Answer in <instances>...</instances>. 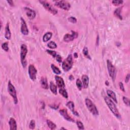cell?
Listing matches in <instances>:
<instances>
[{"instance_id": "6da1fadb", "label": "cell", "mask_w": 130, "mask_h": 130, "mask_svg": "<svg viewBox=\"0 0 130 130\" xmlns=\"http://www.w3.org/2000/svg\"><path fill=\"white\" fill-rule=\"evenodd\" d=\"M104 100L105 103L110 111L113 114V115L116 117L117 119H120L121 118V115L118 109L117 108L114 102L110 99L108 97H104Z\"/></svg>"}, {"instance_id": "7a4b0ae2", "label": "cell", "mask_w": 130, "mask_h": 130, "mask_svg": "<svg viewBox=\"0 0 130 130\" xmlns=\"http://www.w3.org/2000/svg\"><path fill=\"white\" fill-rule=\"evenodd\" d=\"M73 65V56L71 54L68 55V57L62 63V67L65 72H68L72 68Z\"/></svg>"}, {"instance_id": "3957f363", "label": "cell", "mask_w": 130, "mask_h": 130, "mask_svg": "<svg viewBox=\"0 0 130 130\" xmlns=\"http://www.w3.org/2000/svg\"><path fill=\"white\" fill-rule=\"evenodd\" d=\"M85 103L87 108L93 115L95 116L99 115L98 110L92 100L88 98H87L85 100Z\"/></svg>"}, {"instance_id": "277c9868", "label": "cell", "mask_w": 130, "mask_h": 130, "mask_svg": "<svg viewBox=\"0 0 130 130\" xmlns=\"http://www.w3.org/2000/svg\"><path fill=\"white\" fill-rule=\"evenodd\" d=\"M28 48L27 45L25 44H22L21 45V53H20V56H21V63L22 64V66L23 67V68H25L26 66H27V62L26 61V56H27V53H28Z\"/></svg>"}, {"instance_id": "5b68a950", "label": "cell", "mask_w": 130, "mask_h": 130, "mask_svg": "<svg viewBox=\"0 0 130 130\" xmlns=\"http://www.w3.org/2000/svg\"><path fill=\"white\" fill-rule=\"evenodd\" d=\"M107 66L109 76L111 77L113 81H114L116 78V70L115 66L112 64L111 62L109 60H107Z\"/></svg>"}, {"instance_id": "8992f818", "label": "cell", "mask_w": 130, "mask_h": 130, "mask_svg": "<svg viewBox=\"0 0 130 130\" xmlns=\"http://www.w3.org/2000/svg\"><path fill=\"white\" fill-rule=\"evenodd\" d=\"M8 92L9 95L13 98L14 101V103L15 105L17 104L18 103V99L16 90L14 87V86L13 85L12 83L11 82V81L9 80L8 83Z\"/></svg>"}, {"instance_id": "52a82bcc", "label": "cell", "mask_w": 130, "mask_h": 130, "mask_svg": "<svg viewBox=\"0 0 130 130\" xmlns=\"http://www.w3.org/2000/svg\"><path fill=\"white\" fill-rule=\"evenodd\" d=\"M39 3L43 6V7L47 10L50 13L53 15H56L57 14L58 11L54 7H53V5H51L49 3L45 1H39Z\"/></svg>"}, {"instance_id": "ba28073f", "label": "cell", "mask_w": 130, "mask_h": 130, "mask_svg": "<svg viewBox=\"0 0 130 130\" xmlns=\"http://www.w3.org/2000/svg\"><path fill=\"white\" fill-rule=\"evenodd\" d=\"M55 6L64 10L68 11L71 8L70 4L66 1H56L54 3Z\"/></svg>"}, {"instance_id": "9c48e42d", "label": "cell", "mask_w": 130, "mask_h": 130, "mask_svg": "<svg viewBox=\"0 0 130 130\" xmlns=\"http://www.w3.org/2000/svg\"><path fill=\"white\" fill-rule=\"evenodd\" d=\"M71 34H66L65 35L63 38V40L65 42H71L75 40V39H76L78 37V34L77 32H75L74 31H71Z\"/></svg>"}, {"instance_id": "30bf717a", "label": "cell", "mask_w": 130, "mask_h": 130, "mask_svg": "<svg viewBox=\"0 0 130 130\" xmlns=\"http://www.w3.org/2000/svg\"><path fill=\"white\" fill-rule=\"evenodd\" d=\"M28 73L30 79L32 81H35L36 79L37 70L33 65H30L28 68Z\"/></svg>"}, {"instance_id": "8fae6325", "label": "cell", "mask_w": 130, "mask_h": 130, "mask_svg": "<svg viewBox=\"0 0 130 130\" xmlns=\"http://www.w3.org/2000/svg\"><path fill=\"white\" fill-rule=\"evenodd\" d=\"M59 112L60 114L64 118V119H65L66 120L73 122L75 121L68 114L67 110L66 109H62L60 110Z\"/></svg>"}, {"instance_id": "7c38bea8", "label": "cell", "mask_w": 130, "mask_h": 130, "mask_svg": "<svg viewBox=\"0 0 130 130\" xmlns=\"http://www.w3.org/2000/svg\"><path fill=\"white\" fill-rule=\"evenodd\" d=\"M21 31L22 33L24 35H28L29 34V30L27 27V23L22 17L21 18Z\"/></svg>"}, {"instance_id": "4fadbf2b", "label": "cell", "mask_w": 130, "mask_h": 130, "mask_svg": "<svg viewBox=\"0 0 130 130\" xmlns=\"http://www.w3.org/2000/svg\"><path fill=\"white\" fill-rule=\"evenodd\" d=\"M24 8L25 11L27 16L30 19L32 20V19H34L36 17V13L34 10H32L29 7H24Z\"/></svg>"}, {"instance_id": "5bb4252c", "label": "cell", "mask_w": 130, "mask_h": 130, "mask_svg": "<svg viewBox=\"0 0 130 130\" xmlns=\"http://www.w3.org/2000/svg\"><path fill=\"white\" fill-rule=\"evenodd\" d=\"M55 80L56 81V83L57 87L59 88H65V83L63 78L58 76L57 75L55 76Z\"/></svg>"}, {"instance_id": "9a60e30c", "label": "cell", "mask_w": 130, "mask_h": 130, "mask_svg": "<svg viewBox=\"0 0 130 130\" xmlns=\"http://www.w3.org/2000/svg\"><path fill=\"white\" fill-rule=\"evenodd\" d=\"M66 106L68 107V108L71 110V111L73 113L74 115H75L76 116H79L78 112H77L75 110V105L73 102L71 101L68 102L66 104Z\"/></svg>"}, {"instance_id": "2e32d148", "label": "cell", "mask_w": 130, "mask_h": 130, "mask_svg": "<svg viewBox=\"0 0 130 130\" xmlns=\"http://www.w3.org/2000/svg\"><path fill=\"white\" fill-rule=\"evenodd\" d=\"M106 93L108 97L109 98L111 99L115 103H118V100H117L116 94L113 91L110 89H108L106 91Z\"/></svg>"}, {"instance_id": "e0dca14e", "label": "cell", "mask_w": 130, "mask_h": 130, "mask_svg": "<svg viewBox=\"0 0 130 130\" xmlns=\"http://www.w3.org/2000/svg\"><path fill=\"white\" fill-rule=\"evenodd\" d=\"M82 83L84 88H87L89 85V77L87 75H83L82 76Z\"/></svg>"}, {"instance_id": "ac0fdd59", "label": "cell", "mask_w": 130, "mask_h": 130, "mask_svg": "<svg viewBox=\"0 0 130 130\" xmlns=\"http://www.w3.org/2000/svg\"><path fill=\"white\" fill-rule=\"evenodd\" d=\"M40 83L41 87L45 89H48L49 88V85L48 84L47 79L46 77H42L40 80Z\"/></svg>"}, {"instance_id": "d6986e66", "label": "cell", "mask_w": 130, "mask_h": 130, "mask_svg": "<svg viewBox=\"0 0 130 130\" xmlns=\"http://www.w3.org/2000/svg\"><path fill=\"white\" fill-rule=\"evenodd\" d=\"M9 124L10 126V130H17V123L16 120L14 118H11L9 121Z\"/></svg>"}, {"instance_id": "ffe728a7", "label": "cell", "mask_w": 130, "mask_h": 130, "mask_svg": "<svg viewBox=\"0 0 130 130\" xmlns=\"http://www.w3.org/2000/svg\"><path fill=\"white\" fill-rule=\"evenodd\" d=\"M11 37V33L9 28V23L8 22L5 27V37L7 40H10Z\"/></svg>"}, {"instance_id": "44dd1931", "label": "cell", "mask_w": 130, "mask_h": 130, "mask_svg": "<svg viewBox=\"0 0 130 130\" xmlns=\"http://www.w3.org/2000/svg\"><path fill=\"white\" fill-rule=\"evenodd\" d=\"M49 88L51 90V92L53 93L54 95H56L57 94V86L53 82L50 81L49 84Z\"/></svg>"}, {"instance_id": "7402d4cb", "label": "cell", "mask_w": 130, "mask_h": 130, "mask_svg": "<svg viewBox=\"0 0 130 130\" xmlns=\"http://www.w3.org/2000/svg\"><path fill=\"white\" fill-rule=\"evenodd\" d=\"M52 36H53V33L51 32H48L45 33L42 38V40L44 42H46L50 40Z\"/></svg>"}, {"instance_id": "603a6c76", "label": "cell", "mask_w": 130, "mask_h": 130, "mask_svg": "<svg viewBox=\"0 0 130 130\" xmlns=\"http://www.w3.org/2000/svg\"><path fill=\"white\" fill-rule=\"evenodd\" d=\"M121 7H119L117 8L114 12V15L116 17L119 19L120 20H122V17L121 15Z\"/></svg>"}, {"instance_id": "cb8c5ba5", "label": "cell", "mask_w": 130, "mask_h": 130, "mask_svg": "<svg viewBox=\"0 0 130 130\" xmlns=\"http://www.w3.org/2000/svg\"><path fill=\"white\" fill-rule=\"evenodd\" d=\"M51 68L53 70L54 73L56 75H60L61 74V71L60 70V69L56 66H55L54 64L51 65Z\"/></svg>"}, {"instance_id": "d4e9b609", "label": "cell", "mask_w": 130, "mask_h": 130, "mask_svg": "<svg viewBox=\"0 0 130 130\" xmlns=\"http://www.w3.org/2000/svg\"><path fill=\"white\" fill-rule=\"evenodd\" d=\"M59 93L65 98L68 99V94L67 92L66 89L65 88H59Z\"/></svg>"}, {"instance_id": "484cf974", "label": "cell", "mask_w": 130, "mask_h": 130, "mask_svg": "<svg viewBox=\"0 0 130 130\" xmlns=\"http://www.w3.org/2000/svg\"><path fill=\"white\" fill-rule=\"evenodd\" d=\"M46 122L48 127L51 130H54L56 128V126L54 122H53L52 121H51L49 119H47Z\"/></svg>"}, {"instance_id": "4316f807", "label": "cell", "mask_w": 130, "mask_h": 130, "mask_svg": "<svg viewBox=\"0 0 130 130\" xmlns=\"http://www.w3.org/2000/svg\"><path fill=\"white\" fill-rule=\"evenodd\" d=\"M82 53L84 55V56H85L86 58H88V59L91 60L90 56L88 54V48L87 47H84L83 49L82 50Z\"/></svg>"}, {"instance_id": "83f0119b", "label": "cell", "mask_w": 130, "mask_h": 130, "mask_svg": "<svg viewBox=\"0 0 130 130\" xmlns=\"http://www.w3.org/2000/svg\"><path fill=\"white\" fill-rule=\"evenodd\" d=\"M76 86H77V88H78V89L79 90H82V87H83V84H82V81L80 80V79H77L76 80Z\"/></svg>"}, {"instance_id": "f1b7e54d", "label": "cell", "mask_w": 130, "mask_h": 130, "mask_svg": "<svg viewBox=\"0 0 130 130\" xmlns=\"http://www.w3.org/2000/svg\"><path fill=\"white\" fill-rule=\"evenodd\" d=\"M47 46L50 49H55L57 48V44L54 41H50L47 44Z\"/></svg>"}, {"instance_id": "f546056e", "label": "cell", "mask_w": 130, "mask_h": 130, "mask_svg": "<svg viewBox=\"0 0 130 130\" xmlns=\"http://www.w3.org/2000/svg\"><path fill=\"white\" fill-rule=\"evenodd\" d=\"M46 53L48 54H49L50 55H51L54 58H55L56 55H57L56 52L54 51V50H50V49H47L46 50Z\"/></svg>"}, {"instance_id": "4dcf8cb0", "label": "cell", "mask_w": 130, "mask_h": 130, "mask_svg": "<svg viewBox=\"0 0 130 130\" xmlns=\"http://www.w3.org/2000/svg\"><path fill=\"white\" fill-rule=\"evenodd\" d=\"M2 49L5 51L6 52H8L9 51V47H8V42H6L3 43H2L1 46Z\"/></svg>"}, {"instance_id": "1f68e13d", "label": "cell", "mask_w": 130, "mask_h": 130, "mask_svg": "<svg viewBox=\"0 0 130 130\" xmlns=\"http://www.w3.org/2000/svg\"><path fill=\"white\" fill-rule=\"evenodd\" d=\"M76 124L79 130H84V125L83 124V123L80 121V120H77L76 121Z\"/></svg>"}, {"instance_id": "d6a6232c", "label": "cell", "mask_w": 130, "mask_h": 130, "mask_svg": "<svg viewBox=\"0 0 130 130\" xmlns=\"http://www.w3.org/2000/svg\"><path fill=\"white\" fill-rule=\"evenodd\" d=\"M122 100L123 103L125 104V105L128 107L130 106V100L127 97L123 96L122 97Z\"/></svg>"}, {"instance_id": "836d02e7", "label": "cell", "mask_w": 130, "mask_h": 130, "mask_svg": "<svg viewBox=\"0 0 130 130\" xmlns=\"http://www.w3.org/2000/svg\"><path fill=\"white\" fill-rule=\"evenodd\" d=\"M36 124H35V121L34 120H31L30 122V125H29V128L30 129L32 130H34L35 128Z\"/></svg>"}, {"instance_id": "e575fe53", "label": "cell", "mask_w": 130, "mask_h": 130, "mask_svg": "<svg viewBox=\"0 0 130 130\" xmlns=\"http://www.w3.org/2000/svg\"><path fill=\"white\" fill-rule=\"evenodd\" d=\"M123 3V1L121 0H116V1H112V3L115 6H119Z\"/></svg>"}, {"instance_id": "d590c367", "label": "cell", "mask_w": 130, "mask_h": 130, "mask_svg": "<svg viewBox=\"0 0 130 130\" xmlns=\"http://www.w3.org/2000/svg\"><path fill=\"white\" fill-rule=\"evenodd\" d=\"M68 21L72 23H76L77 22V19L73 16L70 17L68 18Z\"/></svg>"}, {"instance_id": "8d00e7d4", "label": "cell", "mask_w": 130, "mask_h": 130, "mask_svg": "<svg viewBox=\"0 0 130 130\" xmlns=\"http://www.w3.org/2000/svg\"><path fill=\"white\" fill-rule=\"evenodd\" d=\"M55 58H56V60L57 61V62L59 63H61L62 62V57L61 55H60V54H57Z\"/></svg>"}, {"instance_id": "74e56055", "label": "cell", "mask_w": 130, "mask_h": 130, "mask_svg": "<svg viewBox=\"0 0 130 130\" xmlns=\"http://www.w3.org/2000/svg\"><path fill=\"white\" fill-rule=\"evenodd\" d=\"M119 88L123 92H125V87H124V86H123V84L122 82H120L119 83Z\"/></svg>"}, {"instance_id": "f35d334b", "label": "cell", "mask_w": 130, "mask_h": 130, "mask_svg": "<svg viewBox=\"0 0 130 130\" xmlns=\"http://www.w3.org/2000/svg\"><path fill=\"white\" fill-rule=\"evenodd\" d=\"M7 3L11 6H14V2L13 1H12V0H8V1H7Z\"/></svg>"}, {"instance_id": "ab89813d", "label": "cell", "mask_w": 130, "mask_h": 130, "mask_svg": "<svg viewBox=\"0 0 130 130\" xmlns=\"http://www.w3.org/2000/svg\"><path fill=\"white\" fill-rule=\"evenodd\" d=\"M129 79H130V74H128L126 76V78H125V82H126V83H128L129 81Z\"/></svg>"}, {"instance_id": "60d3db41", "label": "cell", "mask_w": 130, "mask_h": 130, "mask_svg": "<svg viewBox=\"0 0 130 130\" xmlns=\"http://www.w3.org/2000/svg\"><path fill=\"white\" fill-rule=\"evenodd\" d=\"M69 79L70 80H72L74 79V77H73L72 75H70V76H69Z\"/></svg>"}, {"instance_id": "b9f144b4", "label": "cell", "mask_w": 130, "mask_h": 130, "mask_svg": "<svg viewBox=\"0 0 130 130\" xmlns=\"http://www.w3.org/2000/svg\"><path fill=\"white\" fill-rule=\"evenodd\" d=\"M74 56L75 58H77V57H78V54H77V53H74Z\"/></svg>"}, {"instance_id": "7bdbcfd3", "label": "cell", "mask_w": 130, "mask_h": 130, "mask_svg": "<svg viewBox=\"0 0 130 130\" xmlns=\"http://www.w3.org/2000/svg\"><path fill=\"white\" fill-rule=\"evenodd\" d=\"M105 84H106V85L107 86H109V82H108L107 80L106 81V82H105Z\"/></svg>"}, {"instance_id": "ee69618b", "label": "cell", "mask_w": 130, "mask_h": 130, "mask_svg": "<svg viewBox=\"0 0 130 130\" xmlns=\"http://www.w3.org/2000/svg\"><path fill=\"white\" fill-rule=\"evenodd\" d=\"M60 129H61V130H63H63H67L66 129H65V128H61Z\"/></svg>"}]
</instances>
